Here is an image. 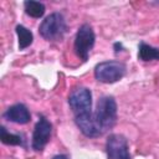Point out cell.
Wrapping results in <instances>:
<instances>
[{
	"instance_id": "8",
	"label": "cell",
	"mask_w": 159,
	"mask_h": 159,
	"mask_svg": "<svg viewBox=\"0 0 159 159\" xmlns=\"http://www.w3.org/2000/svg\"><path fill=\"white\" fill-rule=\"evenodd\" d=\"M75 123L81 130V133L88 138H97L102 135V132L97 127L96 119H94V113H84V114H78L75 116Z\"/></svg>"
},
{
	"instance_id": "3",
	"label": "cell",
	"mask_w": 159,
	"mask_h": 159,
	"mask_svg": "<svg viewBox=\"0 0 159 159\" xmlns=\"http://www.w3.org/2000/svg\"><path fill=\"white\" fill-rule=\"evenodd\" d=\"M127 67L120 61H103L94 67V78L102 83H114L124 77Z\"/></svg>"
},
{
	"instance_id": "14",
	"label": "cell",
	"mask_w": 159,
	"mask_h": 159,
	"mask_svg": "<svg viewBox=\"0 0 159 159\" xmlns=\"http://www.w3.org/2000/svg\"><path fill=\"white\" fill-rule=\"evenodd\" d=\"M113 47H114V52H119V51H122V48H123V45L120 43V42H116L114 45H113Z\"/></svg>"
},
{
	"instance_id": "1",
	"label": "cell",
	"mask_w": 159,
	"mask_h": 159,
	"mask_svg": "<svg viewBox=\"0 0 159 159\" xmlns=\"http://www.w3.org/2000/svg\"><path fill=\"white\" fill-rule=\"evenodd\" d=\"M94 119L102 134L114 127L117 122V102L113 96H102L98 99Z\"/></svg>"
},
{
	"instance_id": "10",
	"label": "cell",
	"mask_w": 159,
	"mask_h": 159,
	"mask_svg": "<svg viewBox=\"0 0 159 159\" xmlns=\"http://www.w3.org/2000/svg\"><path fill=\"white\" fill-rule=\"evenodd\" d=\"M138 58L140 61H157L159 60V48L150 46L145 42H140L138 46Z\"/></svg>"
},
{
	"instance_id": "2",
	"label": "cell",
	"mask_w": 159,
	"mask_h": 159,
	"mask_svg": "<svg viewBox=\"0 0 159 159\" xmlns=\"http://www.w3.org/2000/svg\"><path fill=\"white\" fill-rule=\"evenodd\" d=\"M67 31L66 19L61 12H52L42 20L39 27L40 35L46 41H61Z\"/></svg>"
},
{
	"instance_id": "5",
	"label": "cell",
	"mask_w": 159,
	"mask_h": 159,
	"mask_svg": "<svg viewBox=\"0 0 159 159\" xmlns=\"http://www.w3.org/2000/svg\"><path fill=\"white\" fill-rule=\"evenodd\" d=\"M68 104L75 116L92 112V92L87 87H76L68 96Z\"/></svg>"
},
{
	"instance_id": "4",
	"label": "cell",
	"mask_w": 159,
	"mask_h": 159,
	"mask_svg": "<svg viewBox=\"0 0 159 159\" xmlns=\"http://www.w3.org/2000/svg\"><path fill=\"white\" fill-rule=\"evenodd\" d=\"M96 35L89 24H83L80 26L75 42H73V50L77 57H80L82 61H87L89 57V52L94 46Z\"/></svg>"
},
{
	"instance_id": "11",
	"label": "cell",
	"mask_w": 159,
	"mask_h": 159,
	"mask_svg": "<svg viewBox=\"0 0 159 159\" xmlns=\"http://www.w3.org/2000/svg\"><path fill=\"white\" fill-rule=\"evenodd\" d=\"M15 31H16V35L19 39V50H25L26 47H29L32 43L34 35L24 25H17L15 27Z\"/></svg>"
},
{
	"instance_id": "13",
	"label": "cell",
	"mask_w": 159,
	"mask_h": 159,
	"mask_svg": "<svg viewBox=\"0 0 159 159\" xmlns=\"http://www.w3.org/2000/svg\"><path fill=\"white\" fill-rule=\"evenodd\" d=\"M24 10L25 12L35 19H40L45 14V5L40 1H34V0H27L24 2Z\"/></svg>"
},
{
	"instance_id": "9",
	"label": "cell",
	"mask_w": 159,
	"mask_h": 159,
	"mask_svg": "<svg viewBox=\"0 0 159 159\" xmlns=\"http://www.w3.org/2000/svg\"><path fill=\"white\" fill-rule=\"evenodd\" d=\"M2 117L12 123H17V124H26L30 122L31 119V113L29 111V108L22 104V103H16L10 106L2 114Z\"/></svg>"
},
{
	"instance_id": "7",
	"label": "cell",
	"mask_w": 159,
	"mask_h": 159,
	"mask_svg": "<svg viewBox=\"0 0 159 159\" xmlns=\"http://www.w3.org/2000/svg\"><path fill=\"white\" fill-rule=\"evenodd\" d=\"M51 134H52V124L46 117L40 116L32 133V140H31L32 149L36 152H41L50 142Z\"/></svg>"
},
{
	"instance_id": "12",
	"label": "cell",
	"mask_w": 159,
	"mask_h": 159,
	"mask_svg": "<svg viewBox=\"0 0 159 159\" xmlns=\"http://www.w3.org/2000/svg\"><path fill=\"white\" fill-rule=\"evenodd\" d=\"M0 140L6 145H25V139L20 134H12L6 130L4 125L0 127Z\"/></svg>"
},
{
	"instance_id": "6",
	"label": "cell",
	"mask_w": 159,
	"mask_h": 159,
	"mask_svg": "<svg viewBox=\"0 0 159 159\" xmlns=\"http://www.w3.org/2000/svg\"><path fill=\"white\" fill-rule=\"evenodd\" d=\"M106 153L108 159H132L128 140L123 134H109L106 142Z\"/></svg>"
},
{
	"instance_id": "15",
	"label": "cell",
	"mask_w": 159,
	"mask_h": 159,
	"mask_svg": "<svg viewBox=\"0 0 159 159\" xmlns=\"http://www.w3.org/2000/svg\"><path fill=\"white\" fill-rule=\"evenodd\" d=\"M52 159H70L66 154H57V155H53Z\"/></svg>"
}]
</instances>
